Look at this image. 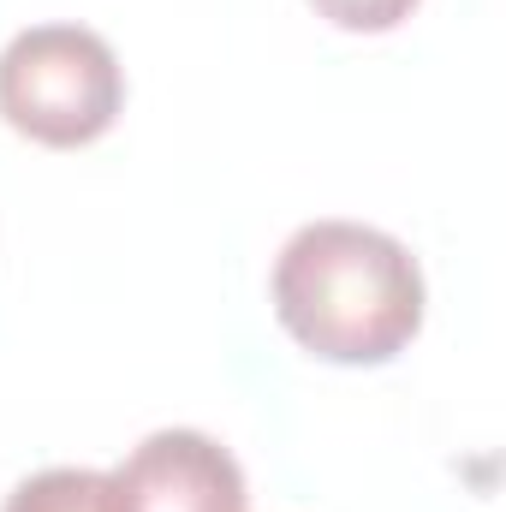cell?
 Wrapping results in <instances>:
<instances>
[{
  "mask_svg": "<svg viewBox=\"0 0 506 512\" xmlns=\"http://www.w3.org/2000/svg\"><path fill=\"white\" fill-rule=\"evenodd\" d=\"M114 512H245L239 459L203 429H155L108 471Z\"/></svg>",
  "mask_w": 506,
  "mask_h": 512,
  "instance_id": "3",
  "label": "cell"
},
{
  "mask_svg": "<svg viewBox=\"0 0 506 512\" xmlns=\"http://www.w3.org/2000/svg\"><path fill=\"white\" fill-rule=\"evenodd\" d=\"M274 316L322 364H387L423 328V268L381 227L310 221L274 256Z\"/></svg>",
  "mask_w": 506,
  "mask_h": 512,
  "instance_id": "1",
  "label": "cell"
},
{
  "mask_svg": "<svg viewBox=\"0 0 506 512\" xmlns=\"http://www.w3.org/2000/svg\"><path fill=\"white\" fill-rule=\"evenodd\" d=\"M0 512H114L108 507V471H84V465H54L24 477Z\"/></svg>",
  "mask_w": 506,
  "mask_h": 512,
  "instance_id": "4",
  "label": "cell"
},
{
  "mask_svg": "<svg viewBox=\"0 0 506 512\" xmlns=\"http://www.w3.org/2000/svg\"><path fill=\"white\" fill-rule=\"evenodd\" d=\"M126 72L84 24H30L0 48V120L42 149H84L114 131Z\"/></svg>",
  "mask_w": 506,
  "mask_h": 512,
  "instance_id": "2",
  "label": "cell"
},
{
  "mask_svg": "<svg viewBox=\"0 0 506 512\" xmlns=\"http://www.w3.org/2000/svg\"><path fill=\"white\" fill-rule=\"evenodd\" d=\"M328 24H340V30H358V36H381V30H399L411 12H417V0H310Z\"/></svg>",
  "mask_w": 506,
  "mask_h": 512,
  "instance_id": "5",
  "label": "cell"
}]
</instances>
